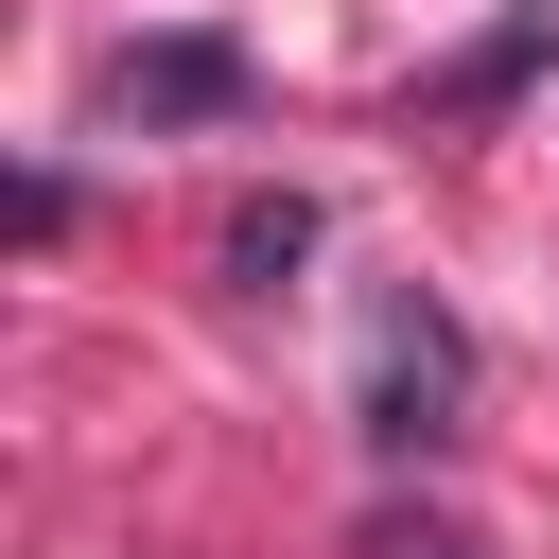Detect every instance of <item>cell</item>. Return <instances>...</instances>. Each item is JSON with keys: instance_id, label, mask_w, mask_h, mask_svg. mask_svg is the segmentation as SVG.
<instances>
[{"instance_id": "6da1fadb", "label": "cell", "mask_w": 559, "mask_h": 559, "mask_svg": "<svg viewBox=\"0 0 559 559\" xmlns=\"http://www.w3.org/2000/svg\"><path fill=\"white\" fill-rule=\"evenodd\" d=\"M454 384H472L454 314H437V297H402V314H384V349H367V454H437V437H454Z\"/></svg>"}, {"instance_id": "5b68a950", "label": "cell", "mask_w": 559, "mask_h": 559, "mask_svg": "<svg viewBox=\"0 0 559 559\" xmlns=\"http://www.w3.org/2000/svg\"><path fill=\"white\" fill-rule=\"evenodd\" d=\"M402 559H489V542H454V524H419V542H402Z\"/></svg>"}, {"instance_id": "7a4b0ae2", "label": "cell", "mask_w": 559, "mask_h": 559, "mask_svg": "<svg viewBox=\"0 0 559 559\" xmlns=\"http://www.w3.org/2000/svg\"><path fill=\"white\" fill-rule=\"evenodd\" d=\"M87 105H105V122H227V105H245V52H227V35H122V52L87 70Z\"/></svg>"}, {"instance_id": "3957f363", "label": "cell", "mask_w": 559, "mask_h": 559, "mask_svg": "<svg viewBox=\"0 0 559 559\" xmlns=\"http://www.w3.org/2000/svg\"><path fill=\"white\" fill-rule=\"evenodd\" d=\"M297 262H314V210H297V192H245V210H227V280H245V297H280Z\"/></svg>"}, {"instance_id": "277c9868", "label": "cell", "mask_w": 559, "mask_h": 559, "mask_svg": "<svg viewBox=\"0 0 559 559\" xmlns=\"http://www.w3.org/2000/svg\"><path fill=\"white\" fill-rule=\"evenodd\" d=\"M542 52H559V0H524V17H507V35H489V52L454 70V105H507V87L542 70Z\"/></svg>"}]
</instances>
